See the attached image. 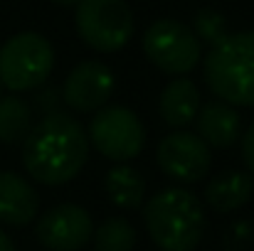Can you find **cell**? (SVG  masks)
Here are the masks:
<instances>
[{
  "label": "cell",
  "instance_id": "2",
  "mask_svg": "<svg viewBox=\"0 0 254 251\" xmlns=\"http://www.w3.org/2000/svg\"><path fill=\"white\" fill-rule=\"evenodd\" d=\"M143 222L161 251H195L205 234V209L183 187L156 192L143 207Z\"/></svg>",
  "mask_w": 254,
  "mask_h": 251
},
{
  "label": "cell",
  "instance_id": "18",
  "mask_svg": "<svg viewBox=\"0 0 254 251\" xmlns=\"http://www.w3.org/2000/svg\"><path fill=\"white\" fill-rule=\"evenodd\" d=\"M195 37L197 40H205L210 45H217L222 37H227V22L225 17L217 12V10H200L195 15Z\"/></svg>",
  "mask_w": 254,
  "mask_h": 251
},
{
  "label": "cell",
  "instance_id": "6",
  "mask_svg": "<svg viewBox=\"0 0 254 251\" xmlns=\"http://www.w3.org/2000/svg\"><path fill=\"white\" fill-rule=\"evenodd\" d=\"M89 143L109 160L126 163L141 155L146 146V128L141 118L124 106L99 108L89 123Z\"/></svg>",
  "mask_w": 254,
  "mask_h": 251
},
{
  "label": "cell",
  "instance_id": "10",
  "mask_svg": "<svg viewBox=\"0 0 254 251\" xmlns=\"http://www.w3.org/2000/svg\"><path fill=\"white\" fill-rule=\"evenodd\" d=\"M114 91V74L101 62H82L77 64L62 86L64 103L77 113H91L104 108Z\"/></svg>",
  "mask_w": 254,
  "mask_h": 251
},
{
  "label": "cell",
  "instance_id": "15",
  "mask_svg": "<svg viewBox=\"0 0 254 251\" xmlns=\"http://www.w3.org/2000/svg\"><path fill=\"white\" fill-rule=\"evenodd\" d=\"M109 200L119 209H138L146 200V180L138 170L128 165H116L106 172L104 180Z\"/></svg>",
  "mask_w": 254,
  "mask_h": 251
},
{
  "label": "cell",
  "instance_id": "7",
  "mask_svg": "<svg viewBox=\"0 0 254 251\" xmlns=\"http://www.w3.org/2000/svg\"><path fill=\"white\" fill-rule=\"evenodd\" d=\"M143 52L163 74L183 77L197 67L202 45L188 25L178 20H156L143 35Z\"/></svg>",
  "mask_w": 254,
  "mask_h": 251
},
{
  "label": "cell",
  "instance_id": "14",
  "mask_svg": "<svg viewBox=\"0 0 254 251\" xmlns=\"http://www.w3.org/2000/svg\"><path fill=\"white\" fill-rule=\"evenodd\" d=\"M158 111H161V118L173 128L188 126L200 111V91H197V86L190 79H185V77H175L173 82H168V86L161 94Z\"/></svg>",
  "mask_w": 254,
  "mask_h": 251
},
{
  "label": "cell",
  "instance_id": "1",
  "mask_svg": "<svg viewBox=\"0 0 254 251\" xmlns=\"http://www.w3.org/2000/svg\"><path fill=\"white\" fill-rule=\"evenodd\" d=\"M89 158V136L69 113L52 111L22 141V165L42 185L74 180Z\"/></svg>",
  "mask_w": 254,
  "mask_h": 251
},
{
  "label": "cell",
  "instance_id": "12",
  "mask_svg": "<svg viewBox=\"0 0 254 251\" xmlns=\"http://www.w3.org/2000/svg\"><path fill=\"white\" fill-rule=\"evenodd\" d=\"M254 195V177L242 170H225L210 180L205 187V200L212 212L227 214L242 209Z\"/></svg>",
  "mask_w": 254,
  "mask_h": 251
},
{
  "label": "cell",
  "instance_id": "11",
  "mask_svg": "<svg viewBox=\"0 0 254 251\" xmlns=\"http://www.w3.org/2000/svg\"><path fill=\"white\" fill-rule=\"evenodd\" d=\"M40 197L35 187L17 172H0V222L10 227H25L37 217Z\"/></svg>",
  "mask_w": 254,
  "mask_h": 251
},
{
  "label": "cell",
  "instance_id": "5",
  "mask_svg": "<svg viewBox=\"0 0 254 251\" xmlns=\"http://www.w3.org/2000/svg\"><path fill=\"white\" fill-rule=\"evenodd\" d=\"M77 32L96 52H119L133 35V12L126 0H79Z\"/></svg>",
  "mask_w": 254,
  "mask_h": 251
},
{
  "label": "cell",
  "instance_id": "4",
  "mask_svg": "<svg viewBox=\"0 0 254 251\" xmlns=\"http://www.w3.org/2000/svg\"><path fill=\"white\" fill-rule=\"evenodd\" d=\"M55 67V50L37 32L12 35L0 47V84L10 91H32L47 82Z\"/></svg>",
  "mask_w": 254,
  "mask_h": 251
},
{
  "label": "cell",
  "instance_id": "8",
  "mask_svg": "<svg viewBox=\"0 0 254 251\" xmlns=\"http://www.w3.org/2000/svg\"><path fill=\"white\" fill-rule=\"evenodd\" d=\"M35 237L50 251H82L94 237V222L84 207L64 202L37 219Z\"/></svg>",
  "mask_w": 254,
  "mask_h": 251
},
{
  "label": "cell",
  "instance_id": "22",
  "mask_svg": "<svg viewBox=\"0 0 254 251\" xmlns=\"http://www.w3.org/2000/svg\"><path fill=\"white\" fill-rule=\"evenodd\" d=\"M0 99H2V84H0Z\"/></svg>",
  "mask_w": 254,
  "mask_h": 251
},
{
  "label": "cell",
  "instance_id": "9",
  "mask_svg": "<svg viewBox=\"0 0 254 251\" xmlns=\"http://www.w3.org/2000/svg\"><path fill=\"white\" fill-rule=\"evenodd\" d=\"M158 167L178 182H200L212 165L210 146L190 131L168 133L156 148Z\"/></svg>",
  "mask_w": 254,
  "mask_h": 251
},
{
  "label": "cell",
  "instance_id": "17",
  "mask_svg": "<svg viewBox=\"0 0 254 251\" xmlns=\"http://www.w3.org/2000/svg\"><path fill=\"white\" fill-rule=\"evenodd\" d=\"M133 244H136V229L124 217H111L99 229H94L96 251H131Z\"/></svg>",
  "mask_w": 254,
  "mask_h": 251
},
{
  "label": "cell",
  "instance_id": "16",
  "mask_svg": "<svg viewBox=\"0 0 254 251\" xmlns=\"http://www.w3.org/2000/svg\"><path fill=\"white\" fill-rule=\"evenodd\" d=\"M32 131V111L27 101L20 96H2L0 99V143L15 146L27 138Z\"/></svg>",
  "mask_w": 254,
  "mask_h": 251
},
{
  "label": "cell",
  "instance_id": "13",
  "mask_svg": "<svg viewBox=\"0 0 254 251\" xmlns=\"http://www.w3.org/2000/svg\"><path fill=\"white\" fill-rule=\"evenodd\" d=\"M195 118H197V136L210 148H230L242 133L240 113L235 111V106L225 101L202 106Z\"/></svg>",
  "mask_w": 254,
  "mask_h": 251
},
{
  "label": "cell",
  "instance_id": "21",
  "mask_svg": "<svg viewBox=\"0 0 254 251\" xmlns=\"http://www.w3.org/2000/svg\"><path fill=\"white\" fill-rule=\"evenodd\" d=\"M52 2H57V5H62V7H72V5H77L79 0H52Z\"/></svg>",
  "mask_w": 254,
  "mask_h": 251
},
{
  "label": "cell",
  "instance_id": "19",
  "mask_svg": "<svg viewBox=\"0 0 254 251\" xmlns=\"http://www.w3.org/2000/svg\"><path fill=\"white\" fill-rule=\"evenodd\" d=\"M242 163L254 177V123L242 133Z\"/></svg>",
  "mask_w": 254,
  "mask_h": 251
},
{
  "label": "cell",
  "instance_id": "20",
  "mask_svg": "<svg viewBox=\"0 0 254 251\" xmlns=\"http://www.w3.org/2000/svg\"><path fill=\"white\" fill-rule=\"evenodd\" d=\"M0 251H15V247H12V242H10V237L0 229Z\"/></svg>",
  "mask_w": 254,
  "mask_h": 251
},
{
  "label": "cell",
  "instance_id": "3",
  "mask_svg": "<svg viewBox=\"0 0 254 251\" xmlns=\"http://www.w3.org/2000/svg\"><path fill=\"white\" fill-rule=\"evenodd\" d=\"M205 84L230 106H254V30L212 45L205 57Z\"/></svg>",
  "mask_w": 254,
  "mask_h": 251
}]
</instances>
